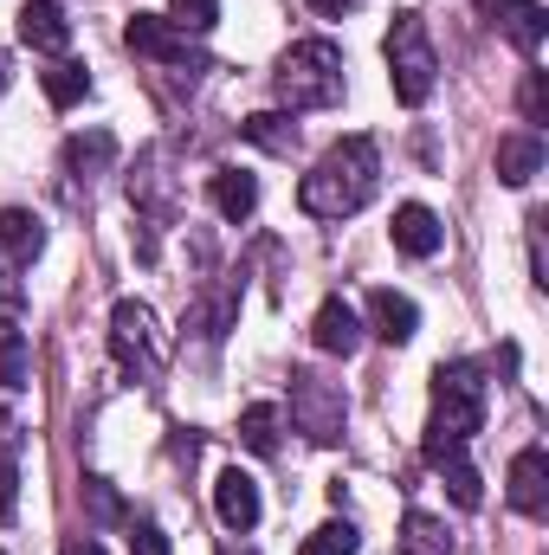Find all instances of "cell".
Returning a JSON list of instances; mask_svg holds the SVG:
<instances>
[{"instance_id":"35","label":"cell","mask_w":549,"mask_h":555,"mask_svg":"<svg viewBox=\"0 0 549 555\" xmlns=\"http://www.w3.org/2000/svg\"><path fill=\"white\" fill-rule=\"evenodd\" d=\"M0 555H7V550H0Z\"/></svg>"},{"instance_id":"26","label":"cell","mask_w":549,"mask_h":555,"mask_svg":"<svg viewBox=\"0 0 549 555\" xmlns=\"http://www.w3.org/2000/svg\"><path fill=\"white\" fill-rule=\"evenodd\" d=\"M20 511V465H13V433H0V517Z\"/></svg>"},{"instance_id":"13","label":"cell","mask_w":549,"mask_h":555,"mask_svg":"<svg viewBox=\"0 0 549 555\" xmlns=\"http://www.w3.org/2000/svg\"><path fill=\"white\" fill-rule=\"evenodd\" d=\"M207 201H214V214L220 220H253V207H259V175H246V168H214L207 175Z\"/></svg>"},{"instance_id":"29","label":"cell","mask_w":549,"mask_h":555,"mask_svg":"<svg viewBox=\"0 0 549 555\" xmlns=\"http://www.w3.org/2000/svg\"><path fill=\"white\" fill-rule=\"evenodd\" d=\"M524 124L537 130V124H549V85H544V72H531L524 78Z\"/></svg>"},{"instance_id":"9","label":"cell","mask_w":549,"mask_h":555,"mask_svg":"<svg viewBox=\"0 0 549 555\" xmlns=\"http://www.w3.org/2000/svg\"><path fill=\"white\" fill-rule=\"evenodd\" d=\"M505 498H511V511H524V517H544V504H549V452H544V446H524V452L511 459Z\"/></svg>"},{"instance_id":"7","label":"cell","mask_w":549,"mask_h":555,"mask_svg":"<svg viewBox=\"0 0 549 555\" xmlns=\"http://www.w3.org/2000/svg\"><path fill=\"white\" fill-rule=\"evenodd\" d=\"M124 46H130L137 59L168 65V72H188V78H201V72H207V52H201V46H188V33H181L175 20H162V13H130Z\"/></svg>"},{"instance_id":"33","label":"cell","mask_w":549,"mask_h":555,"mask_svg":"<svg viewBox=\"0 0 549 555\" xmlns=\"http://www.w3.org/2000/svg\"><path fill=\"white\" fill-rule=\"evenodd\" d=\"M59 555H104V550H98V537H72Z\"/></svg>"},{"instance_id":"12","label":"cell","mask_w":549,"mask_h":555,"mask_svg":"<svg viewBox=\"0 0 549 555\" xmlns=\"http://www.w3.org/2000/svg\"><path fill=\"white\" fill-rule=\"evenodd\" d=\"M214 511H220V524H227V530H240V537H246V530L259 524V511H266V504H259V485L233 465V472H220V478H214Z\"/></svg>"},{"instance_id":"32","label":"cell","mask_w":549,"mask_h":555,"mask_svg":"<svg viewBox=\"0 0 549 555\" xmlns=\"http://www.w3.org/2000/svg\"><path fill=\"white\" fill-rule=\"evenodd\" d=\"M349 7H356V0H310V13H330V20H343Z\"/></svg>"},{"instance_id":"30","label":"cell","mask_w":549,"mask_h":555,"mask_svg":"<svg viewBox=\"0 0 549 555\" xmlns=\"http://www.w3.org/2000/svg\"><path fill=\"white\" fill-rule=\"evenodd\" d=\"M20 317H26V291H20L13 266H0V323H20Z\"/></svg>"},{"instance_id":"14","label":"cell","mask_w":549,"mask_h":555,"mask_svg":"<svg viewBox=\"0 0 549 555\" xmlns=\"http://www.w3.org/2000/svg\"><path fill=\"white\" fill-rule=\"evenodd\" d=\"M439 240H446V227H439L433 207H420V201L395 207V253H408V259H433Z\"/></svg>"},{"instance_id":"24","label":"cell","mask_w":549,"mask_h":555,"mask_svg":"<svg viewBox=\"0 0 549 555\" xmlns=\"http://www.w3.org/2000/svg\"><path fill=\"white\" fill-rule=\"evenodd\" d=\"M439 472H446V491H452L459 511H478V504H485V478H478L465 459H452V465H439Z\"/></svg>"},{"instance_id":"1","label":"cell","mask_w":549,"mask_h":555,"mask_svg":"<svg viewBox=\"0 0 549 555\" xmlns=\"http://www.w3.org/2000/svg\"><path fill=\"white\" fill-rule=\"evenodd\" d=\"M375 188H382V155H375V142L343 137V142H330V149L317 155V168L297 181V207H304L310 220H349V214H362V207L375 201Z\"/></svg>"},{"instance_id":"25","label":"cell","mask_w":549,"mask_h":555,"mask_svg":"<svg viewBox=\"0 0 549 555\" xmlns=\"http://www.w3.org/2000/svg\"><path fill=\"white\" fill-rule=\"evenodd\" d=\"M0 388H26V336L20 330L0 336Z\"/></svg>"},{"instance_id":"6","label":"cell","mask_w":549,"mask_h":555,"mask_svg":"<svg viewBox=\"0 0 549 555\" xmlns=\"http://www.w3.org/2000/svg\"><path fill=\"white\" fill-rule=\"evenodd\" d=\"M343 414H349V401H343L336 382H323V375H310V369L291 375V420H297V433H304L310 446H336V439H343Z\"/></svg>"},{"instance_id":"28","label":"cell","mask_w":549,"mask_h":555,"mask_svg":"<svg viewBox=\"0 0 549 555\" xmlns=\"http://www.w3.org/2000/svg\"><path fill=\"white\" fill-rule=\"evenodd\" d=\"M130 555H168V537H162V524H149V517H130Z\"/></svg>"},{"instance_id":"11","label":"cell","mask_w":549,"mask_h":555,"mask_svg":"<svg viewBox=\"0 0 549 555\" xmlns=\"http://www.w3.org/2000/svg\"><path fill=\"white\" fill-rule=\"evenodd\" d=\"M310 343H317L323 356H356V349H362V317H356L343 297H323V304H317V323H310Z\"/></svg>"},{"instance_id":"21","label":"cell","mask_w":549,"mask_h":555,"mask_svg":"<svg viewBox=\"0 0 549 555\" xmlns=\"http://www.w3.org/2000/svg\"><path fill=\"white\" fill-rule=\"evenodd\" d=\"M240 446L259 452V459H272L278 452V408L272 401H253V408L240 414Z\"/></svg>"},{"instance_id":"31","label":"cell","mask_w":549,"mask_h":555,"mask_svg":"<svg viewBox=\"0 0 549 555\" xmlns=\"http://www.w3.org/2000/svg\"><path fill=\"white\" fill-rule=\"evenodd\" d=\"M85 498H91V511L111 524V517H124V504H117V491L104 485V478H85Z\"/></svg>"},{"instance_id":"8","label":"cell","mask_w":549,"mask_h":555,"mask_svg":"<svg viewBox=\"0 0 549 555\" xmlns=\"http://www.w3.org/2000/svg\"><path fill=\"white\" fill-rule=\"evenodd\" d=\"M478 20L498 26L518 52H544V39H549V7L544 0H478Z\"/></svg>"},{"instance_id":"23","label":"cell","mask_w":549,"mask_h":555,"mask_svg":"<svg viewBox=\"0 0 549 555\" xmlns=\"http://www.w3.org/2000/svg\"><path fill=\"white\" fill-rule=\"evenodd\" d=\"M356 550H362V537H356V524L343 517V524H323V530H310L297 555H356Z\"/></svg>"},{"instance_id":"22","label":"cell","mask_w":549,"mask_h":555,"mask_svg":"<svg viewBox=\"0 0 549 555\" xmlns=\"http://www.w3.org/2000/svg\"><path fill=\"white\" fill-rule=\"evenodd\" d=\"M240 130H246V142H259V149H272V155H291V149H297V124H291L284 111H259V117H246Z\"/></svg>"},{"instance_id":"5","label":"cell","mask_w":549,"mask_h":555,"mask_svg":"<svg viewBox=\"0 0 549 555\" xmlns=\"http://www.w3.org/2000/svg\"><path fill=\"white\" fill-rule=\"evenodd\" d=\"M111 356H117V369L124 375H137V382H155L162 375V330H155V310L137 304V297H117V310H111Z\"/></svg>"},{"instance_id":"16","label":"cell","mask_w":549,"mask_h":555,"mask_svg":"<svg viewBox=\"0 0 549 555\" xmlns=\"http://www.w3.org/2000/svg\"><path fill=\"white\" fill-rule=\"evenodd\" d=\"M369 323H375V336L382 343H413V330H420V310H413V297H401V291H369Z\"/></svg>"},{"instance_id":"10","label":"cell","mask_w":549,"mask_h":555,"mask_svg":"<svg viewBox=\"0 0 549 555\" xmlns=\"http://www.w3.org/2000/svg\"><path fill=\"white\" fill-rule=\"evenodd\" d=\"M13 26H20V39H26L33 52H65V46H72V13H65L59 0H26Z\"/></svg>"},{"instance_id":"2","label":"cell","mask_w":549,"mask_h":555,"mask_svg":"<svg viewBox=\"0 0 549 555\" xmlns=\"http://www.w3.org/2000/svg\"><path fill=\"white\" fill-rule=\"evenodd\" d=\"M478 426H485V375L472 362H439V375H433V420H426V439H420L426 465L439 472V465L465 459Z\"/></svg>"},{"instance_id":"15","label":"cell","mask_w":549,"mask_h":555,"mask_svg":"<svg viewBox=\"0 0 549 555\" xmlns=\"http://www.w3.org/2000/svg\"><path fill=\"white\" fill-rule=\"evenodd\" d=\"M0 253H7V266L20 272V266H33L39 253H46V220L39 214H26V207H7L0 214Z\"/></svg>"},{"instance_id":"18","label":"cell","mask_w":549,"mask_h":555,"mask_svg":"<svg viewBox=\"0 0 549 555\" xmlns=\"http://www.w3.org/2000/svg\"><path fill=\"white\" fill-rule=\"evenodd\" d=\"M111 162H117V137H111V130H91V137H72V142H65V175H78V181L104 175Z\"/></svg>"},{"instance_id":"4","label":"cell","mask_w":549,"mask_h":555,"mask_svg":"<svg viewBox=\"0 0 549 555\" xmlns=\"http://www.w3.org/2000/svg\"><path fill=\"white\" fill-rule=\"evenodd\" d=\"M433 78H439V59H433V39H426L420 13H395V26H388V85H395V98L408 111H420L433 98Z\"/></svg>"},{"instance_id":"20","label":"cell","mask_w":549,"mask_h":555,"mask_svg":"<svg viewBox=\"0 0 549 555\" xmlns=\"http://www.w3.org/2000/svg\"><path fill=\"white\" fill-rule=\"evenodd\" d=\"M85 91H91V72H85L78 59H59V65L46 72V98H52V111H72V104H85Z\"/></svg>"},{"instance_id":"34","label":"cell","mask_w":549,"mask_h":555,"mask_svg":"<svg viewBox=\"0 0 549 555\" xmlns=\"http://www.w3.org/2000/svg\"><path fill=\"white\" fill-rule=\"evenodd\" d=\"M0 91H7V59H0Z\"/></svg>"},{"instance_id":"3","label":"cell","mask_w":549,"mask_h":555,"mask_svg":"<svg viewBox=\"0 0 549 555\" xmlns=\"http://www.w3.org/2000/svg\"><path fill=\"white\" fill-rule=\"evenodd\" d=\"M278 104L297 117V111H330L343 98V52L330 39H297L272 72Z\"/></svg>"},{"instance_id":"17","label":"cell","mask_w":549,"mask_h":555,"mask_svg":"<svg viewBox=\"0 0 549 555\" xmlns=\"http://www.w3.org/2000/svg\"><path fill=\"white\" fill-rule=\"evenodd\" d=\"M544 175V137L537 130H518V137L498 142V181L505 188H531Z\"/></svg>"},{"instance_id":"19","label":"cell","mask_w":549,"mask_h":555,"mask_svg":"<svg viewBox=\"0 0 549 555\" xmlns=\"http://www.w3.org/2000/svg\"><path fill=\"white\" fill-rule=\"evenodd\" d=\"M446 550H452V537H446V524L433 511H408L401 517V555H446Z\"/></svg>"},{"instance_id":"27","label":"cell","mask_w":549,"mask_h":555,"mask_svg":"<svg viewBox=\"0 0 549 555\" xmlns=\"http://www.w3.org/2000/svg\"><path fill=\"white\" fill-rule=\"evenodd\" d=\"M220 20V0H175V26L181 33H207Z\"/></svg>"}]
</instances>
